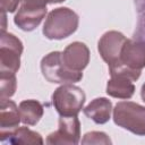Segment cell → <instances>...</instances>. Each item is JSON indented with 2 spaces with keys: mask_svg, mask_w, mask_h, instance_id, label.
Segmentation results:
<instances>
[{
  "mask_svg": "<svg viewBox=\"0 0 145 145\" xmlns=\"http://www.w3.org/2000/svg\"><path fill=\"white\" fill-rule=\"evenodd\" d=\"M78 15L70 8L60 7L51 10L43 25L42 33L49 40H63L78 28Z\"/></svg>",
  "mask_w": 145,
  "mask_h": 145,
  "instance_id": "6da1fadb",
  "label": "cell"
},
{
  "mask_svg": "<svg viewBox=\"0 0 145 145\" xmlns=\"http://www.w3.org/2000/svg\"><path fill=\"white\" fill-rule=\"evenodd\" d=\"M113 121L117 126L137 136H145V106L138 103L118 102L113 109Z\"/></svg>",
  "mask_w": 145,
  "mask_h": 145,
  "instance_id": "7a4b0ae2",
  "label": "cell"
},
{
  "mask_svg": "<svg viewBox=\"0 0 145 145\" xmlns=\"http://www.w3.org/2000/svg\"><path fill=\"white\" fill-rule=\"evenodd\" d=\"M43 77L52 84H75L83 78L82 71L69 69L62 61V52L52 51L41 60Z\"/></svg>",
  "mask_w": 145,
  "mask_h": 145,
  "instance_id": "3957f363",
  "label": "cell"
},
{
  "mask_svg": "<svg viewBox=\"0 0 145 145\" xmlns=\"http://www.w3.org/2000/svg\"><path fill=\"white\" fill-rule=\"evenodd\" d=\"M86 95L84 91L72 84H62L52 94V103L62 117L77 116L84 106Z\"/></svg>",
  "mask_w": 145,
  "mask_h": 145,
  "instance_id": "277c9868",
  "label": "cell"
},
{
  "mask_svg": "<svg viewBox=\"0 0 145 145\" xmlns=\"http://www.w3.org/2000/svg\"><path fill=\"white\" fill-rule=\"evenodd\" d=\"M24 46L12 33L1 32L0 37V72L16 74L20 68V56Z\"/></svg>",
  "mask_w": 145,
  "mask_h": 145,
  "instance_id": "5b68a950",
  "label": "cell"
},
{
  "mask_svg": "<svg viewBox=\"0 0 145 145\" xmlns=\"http://www.w3.org/2000/svg\"><path fill=\"white\" fill-rule=\"evenodd\" d=\"M80 139V122L77 116L62 117L60 116L58 129L46 137L49 145H75Z\"/></svg>",
  "mask_w": 145,
  "mask_h": 145,
  "instance_id": "8992f818",
  "label": "cell"
},
{
  "mask_svg": "<svg viewBox=\"0 0 145 145\" xmlns=\"http://www.w3.org/2000/svg\"><path fill=\"white\" fill-rule=\"evenodd\" d=\"M127 37L118 31L105 32L97 43V50L101 58L108 63L109 68L116 67L120 62L121 50Z\"/></svg>",
  "mask_w": 145,
  "mask_h": 145,
  "instance_id": "52a82bcc",
  "label": "cell"
},
{
  "mask_svg": "<svg viewBox=\"0 0 145 145\" xmlns=\"http://www.w3.org/2000/svg\"><path fill=\"white\" fill-rule=\"evenodd\" d=\"M119 65L131 70L142 71L145 67V42L127 39L121 50Z\"/></svg>",
  "mask_w": 145,
  "mask_h": 145,
  "instance_id": "ba28073f",
  "label": "cell"
},
{
  "mask_svg": "<svg viewBox=\"0 0 145 145\" xmlns=\"http://www.w3.org/2000/svg\"><path fill=\"white\" fill-rule=\"evenodd\" d=\"M20 119L19 108L9 99L0 101V140L3 143L9 135L18 128Z\"/></svg>",
  "mask_w": 145,
  "mask_h": 145,
  "instance_id": "9c48e42d",
  "label": "cell"
},
{
  "mask_svg": "<svg viewBox=\"0 0 145 145\" xmlns=\"http://www.w3.org/2000/svg\"><path fill=\"white\" fill-rule=\"evenodd\" d=\"M63 63L74 71H83L89 62V49L83 42H72L62 52Z\"/></svg>",
  "mask_w": 145,
  "mask_h": 145,
  "instance_id": "30bf717a",
  "label": "cell"
},
{
  "mask_svg": "<svg viewBox=\"0 0 145 145\" xmlns=\"http://www.w3.org/2000/svg\"><path fill=\"white\" fill-rule=\"evenodd\" d=\"M46 14V8H36L22 5L14 17V23L22 31H34L42 22Z\"/></svg>",
  "mask_w": 145,
  "mask_h": 145,
  "instance_id": "8fae6325",
  "label": "cell"
},
{
  "mask_svg": "<svg viewBox=\"0 0 145 145\" xmlns=\"http://www.w3.org/2000/svg\"><path fill=\"white\" fill-rule=\"evenodd\" d=\"M106 84V94L117 99H130L135 93L134 80L123 74H112Z\"/></svg>",
  "mask_w": 145,
  "mask_h": 145,
  "instance_id": "7c38bea8",
  "label": "cell"
},
{
  "mask_svg": "<svg viewBox=\"0 0 145 145\" xmlns=\"http://www.w3.org/2000/svg\"><path fill=\"white\" fill-rule=\"evenodd\" d=\"M112 103L106 97H96L84 108V114L97 125L108 122L111 118Z\"/></svg>",
  "mask_w": 145,
  "mask_h": 145,
  "instance_id": "4fadbf2b",
  "label": "cell"
},
{
  "mask_svg": "<svg viewBox=\"0 0 145 145\" xmlns=\"http://www.w3.org/2000/svg\"><path fill=\"white\" fill-rule=\"evenodd\" d=\"M18 108L22 122L28 126L36 125L43 116V105L36 100H24Z\"/></svg>",
  "mask_w": 145,
  "mask_h": 145,
  "instance_id": "5bb4252c",
  "label": "cell"
},
{
  "mask_svg": "<svg viewBox=\"0 0 145 145\" xmlns=\"http://www.w3.org/2000/svg\"><path fill=\"white\" fill-rule=\"evenodd\" d=\"M10 144H17V145H41L43 144L42 136L34 131L31 130L27 127H18L16 130H14L8 139Z\"/></svg>",
  "mask_w": 145,
  "mask_h": 145,
  "instance_id": "9a60e30c",
  "label": "cell"
},
{
  "mask_svg": "<svg viewBox=\"0 0 145 145\" xmlns=\"http://www.w3.org/2000/svg\"><path fill=\"white\" fill-rule=\"evenodd\" d=\"M16 74L0 72V100L11 97L16 92Z\"/></svg>",
  "mask_w": 145,
  "mask_h": 145,
  "instance_id": "2e32d148",
  "label": "cell"
},
{
  "mask_svg": "<svg viewBox=\"0 0 145 145\" xmlns=\"http://www.w3.org/2000/svg\"><path fill=\"white\" fill-rule=\"evenodd\" d=\"M83 144H111V139L103 131L86 133L82 139Z\"/></svg>",
  "mask_w": 145,
  "mask_h": 145,
  "instance_id": "e0dca14e",
  "label": "cell"
},
{
  "mask_svg": "<svg viewBox=\"0 0 145 145\" xmlns=\"http://www.w3.org/2000/svg\"><path fill=\"white\" fill-rule=\"evenodd\" d=\"M63 1L66 0H22V5L36 8H46V5L49 3H60Z\"/></svg>",
  "mask_w": 145,
  "mask_h": 145,
  "instance_id": "ac0fdd59",
  "label": "cell"
},
{
  "mask_svg": "<svg viewBox=\"0 0 145 145\" xmlns=\"http://www.w3.org/2000/svg\"><path fill=\"white\" fill-rule=\"evenodd\" d=\"M1 2V11L3 12H14L22 0H0Z\"/></svg>",
  "mask_w": 145,
  "mask_h": 145,
  "instance_id": "d6986e66",
  "label": "cell"
},
{
  "mask_svg": "<svg viewBox=\"0 0 145 145\" xmlns=\"http://www.w3.org/2000/svg\"><path fill=\"white\" fill-rule=\"evenodd\" d=\"M138 12V27H145V0H135Z\"/></svg>",
  "mask_w": 145,
  "mask_h": 145,
  "instance_id": "ffe728a7",
  "label": "cell"
},
{
  "mask_svg": "<svg viewBox=\"0 0 145 145\" xmlns=\"http://www.w3.org/2000/svg\"><path fill=\"white\" fill-rule=\"evenodd\" d=\"M140 96H142V100L145 102V83L142 85V88H140Z\"/></svg>",
  "mask_w": 145,
  "mask_h": 145,
  "instance_id": "44dd1931",
  "label": "cell"
}]
</instances>
